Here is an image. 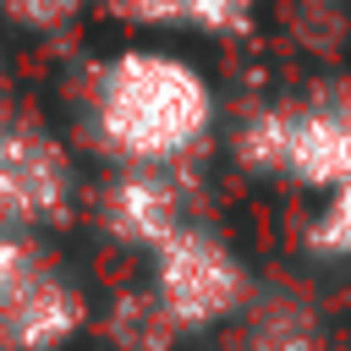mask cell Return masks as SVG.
<instances>
[{"label": "cell", "mask_w": 351, "mask_h": 351, "mask_svg": "<svg viewBox=\"0 0 351 351\" xmlns=\"http://www.w3.org/2000/svg\"><path fill=\"white\" fill-rule=\"evenodd\" d=\"M252 5L258 0H192V16H186V27H197V33H247L252 27Z\"/></svg>", "instance_id": "cell-10"}, {"label": "cell", "mask_w": 351, "mask_h": 351, "mask_svg": "<svg viewBox=\"0 0 351 351\" xmlns=\"http://www.w3.org/2000/svg\"><path fill=\"white\" fill-rule=\"evenodd\" d=\"M110 11L137 27H186L192 0H110Z\"/></svg>", "instance_id": "cell-11"}, {"label": "cell", "mask_w": 351, "mask_h": 351, "mask_svg": "<svg viewBox=\"0 0 351 351\" xmlns=\"http://www.w3.org/2000/svg\"><path fill=\"white\" fill-rule=\"evenodd\" d=\"M82 5H88V0H0V16H11V22L27 27V33H55V27L77 22Z\"/></svg>", "instance_id": "cell-8"}, {"label": "cell", "mask_w": 351, "mask_h": 351, "mask_svg": "<svg viewBox=\"0 0 351 351\" xmlns=\"http://www.w3.org/2000/svg\"><path fill=\"white\" fill-rule=\"evenodd\" d=\"M318 252H335V258H351V181H340L335 186V197H329V208L318 214V225H313V236H307Z\"/></svg>", "instance_id": "cell-9"}, {"label": "cell", "mask_w": 351, "mask_h": 351, "mask_svg": "<svg viewBox=\"0 0 351 351\" xmlns=\"http://www.w3.org/2000/svg\"><path fill=\"white\" fill-rule=\"evenodd\" d=\"M241 263L208 230L181 225L165 247H154V307L170 329H203L241 302Z\"/></svg>", "instance_id": "cell-3"}, {"label": "cell", "mask_w": 351, "mask_h": 351, "mask_svg": "<svg viewBox=\"0 0 351 351\" xmlns=\"http://www.w3.org/2000/svg\"><path fill=\"white\" fill-rule=\"evenodd\" d=\"M44 269H49V263L33 252V241H27L22 230L0 225V307H5V302H16V296H22Z\"/></svg>", "instance_id": "cell-7"}, {"label": "cell", "mask_w": 351, "mask_h": 351, "mask_svg": "<svg viewBox=\"0 0 351 351\" xmlns=\"http://www.w3.org/2000/svg\"><path fill=\"white\" fill-rule=\"evenodd\" d=\"M93 137L121 165H176L214 126L208 77L170 49H121L93 71Z\"/></svg>", "instance_id": "cell-1"}, {"label": "cell", "mask_w": 351, "mask_h": 351, "mask_svg": "<svg viewBox=\"0 0 351 351\" xmlns=\"http://www.w3.org/2000/svg\"><path fill=\"white\" fill-rule=\"evenodd\" d=\"M71 192H77V176L66 148L44 126L5 115L0 121V225L11 230L60 225L71 214Z\"/></svg>", "instance_id": "cell-4"}, {"label": "cell", "mask_w": 351, "mask_h": 351, "mask_svg": "<svg viewBox=\"0 0 351 351\" xmlns=\"http://www.w3.org/2000/svg\"><path fill=\"white\" fill-rule=\"evenodd\" d=\"M236 159L263 176H296L307 186L351 181V88H318L302 104H274L241 121Z\"/></svg>", "instance_id": "cell-2"}, {"label": "cell", "mask_w": 351, "mask_h": 351, "mask_svg": "<svg viewBox=\"0 0 351 351\" xmlns=\"http://www.w3.org/2000/svg\"><path fill=\"white\" fill-rule=\"evenodd\" d=\"M82 318H88L82 296L55 269H44L16 302L0 307V340L11 351H55V346H66L82 329Z\"/></svg>", "instance_id": "cell-6"}, {"label": "cell", "mask_w": 351, "mask_h": 351, "mask_svg": "<svg viewBox=\"0 0 351 351\" xmlns=\"http://www.w3.org/2000/svg\"><path fill=\"white\" fill-rule=\"evenodd\" d=\"M104 230L126 247H165L186 219H181V192L159 165H126L110 186H104Z\"/></svg>", "instance_id": "cell-5"}]
</instances>
